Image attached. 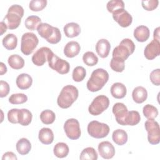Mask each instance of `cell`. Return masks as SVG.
Listing matches in <instances>:
<instances>
[{"label": "cell", "instance_id": "48", "mask_svg": "<svg viewBox=\"0 0 160 160\" xmlns=\"http://www.w3.org/2000/svg\"><path fill=\"white\" fill-rule=\"evenodd\" d=\"M0 28H1V35H2L6 31L8 27L3 21H1L0 22Z\"/></svg>", "mask_w": 160, "mask_h": 160}, {"label": "cell", "instance_id": "31", "mask_svg": "<svg viewBox=\"0 0 160 160\" xmlns=\"http://www.w3.org/2000/svg\"><path fill=\"white\" fill-rule=\"evenodd\" d=\"M141 120L140 114L137 111H128V114L125 119V126H135L138 124Z\"/></svg>", "mask_w": 160, "mask_h": 160}, {"label": "cell", "instance_id": "20", "mask_svg": "<svg viewBox=\"0 0 160 160\" xmlns=\"http://www.w3.org/2000/svg\"><path fill=\"white\" fill-rule=\"evenodd\" d=\"M16 83L18 88L22 90H25L31 86L32 79L28 74L22 73L17 77Z\"/></svg>", "mask_w": 160, "mask_h": 160}, {"label": "cell", "instance_id": "8", "mask_svg": "<svg viewBox=\"0 0 160 160\" xmlns=\"http://www.w3.org/2000/svg\"><path fill=\"white\" fill-rule=\"evenodd\" d=\"M48 65L52 69L56 71L59 74H65L69 72L70 65L68 61L61 59L52 51L48 58Z\"/></svg>", "mask_w": 160, "mask_h": 160}, {"label": "cell", "instance_id": "3", "mask_svg": "<svg viewBox=\"0 0 160 160\" xmlns=\"http://www.w3.org/2000/svg\"><path fill=\"white\" fill-rule=\"evenodd\" d=\"M23 16L24 9L22 7L18 4H14L9 8L8 13L2 21L6 24L8 29H15L20 25Z\"/></svg>", "mask_w": 160, "mask_h": 160}, {"label": "cell", "instance_id": "43", "mask_svg": "<svg viewBox=\"0 0 160 160\" xmlns=\"http://www.w3.org/2000/svg\"><path fill=\"white\" fill-rule=\"evenodd\" d=\"M18 112L19 109L16 108H14L9 110L8 112V121L12 124L18 123Z\"/></svg>", "mask_w": 160, "mask_h": 160}, {"label": "cell", "instance_id": "10", "mask_svg": "<svg viewBox=\"0 0 160 160\" xmlns=\"http://www.w3.org/2000/svg\"><path fill=\"white\" fill-rule=\"evenodd\" d=\"M148 132V140L151 144L156 145L160 142V129L159 124L154 119H148L144 123Z\"/></svg>", "mask_w": 160, "mask_h": 160}, {"label": "cell", "instance_id": "36", "mask_svg": "<svg viewBox=\"0 0 160 160\" xmlns=\"http://www.w3.org/2000/svg\"><path fill=\"white\" fill-rule=\"evenodd\" d=\"M124 61V60L119 58H112L110 62V67L113 71L118 72H121L124 71L125 68Z\"/></svg>", "mask_w": 160, "mask_h": 160}, {"label": "cell", "instance_id": "40", "mask_svg": "<svg viewBox=\"0 0 160 160\" xmlns=\"http://www.w3.org/2000/svg\"><path fill=\"white\" fill-rule=\"evenodd\" d=\"M28 101V97L23 93L12 94L9 98V102L12 104H21Z\"/></svg>", "mask_w": 160, "mask_h": 160}, {"label": "cell", "instance_id": "47", "mask_svg": "<svg viewBox=\"0 0 160 160\" xmlns=\"http://www.w3.org/2000/svg\"><path fill=\"white\" fill-rule=\"evenodd\" d=\"M6 72H7L6 66L2 62H1V63H0V75H3Z\"/></svg>", "mask_w": 160, "mask_h": 160}, {"label": "cell", "instance_id": "21", "mask_svg": "<svg viewBox=\"0 0 160 160\" xmlns=\"http://www.w3.org/2000/svg\"><path fill=\"white\" fill-rule=\"evenodd\" d=\"M110 91L111 94L114 98L122 99L126 95L127 89L125 85L122 83L115 82L112 85Z\"/></svg>", "mask_w": 160, "mask_h": 160}, {"label": "cell", "instance_id": "28", "mask_svg": "<svg viewBox=\"0 0 160 160\" xmlns=\"http://www.w3.org/2000/svg\"><path fill=\"white\" fill-rule=\"evenodd\" d=\"M3 46L8 50L14 49L18 44V38L13 34H8L6 35L2 41Z\"/></svg>", "mask_w": 160, "mask_h": 160}, {"label": "cell", "instance_id": "12", "mask_svg": "<svg viewBox=\"0 0 160 160\" xmlns=\"http://www.w3.org/2000/svg\"><path fill=\"white\" fill-rule=\"evenodd\" d=\"M114 20L122 28L129 26L132 21V16L124 9H118L112 13Z\"/></svg>", "mask_w": 160, "mask_h": 160}, {"label": "cell", "instance_id": "13", "mask_svg": "<svg viewBox=\"0 0 160 160\" xmlns=\"http://www.w3.org/2000/svg\"><path fill=\"white\" fill-rule=\"evenodd\" d=\"M51 52V49L48 47H42L38 49L32 56L31 59L33 64L37 66L44 65Z\"/></svg>", "mask_w": 160, "mask_h": 160}, {"label": "cell", "instance_id": "26", "mask_svg": "<svg viewBox=\"0 0 160 160\" xmlns=\"http://www.w3.org/2000/svg\"><path fill=\"white\" fill-rule=\"evenodd\" d=\"M128 138L127 132L124 130L121 129L115 130L112 134V141L119 146L125 144L128 141Z\"/></svg>", "mask_w": 160, "mask_h": 160}, {"label": "cell", "instance_id": "16", "mask_svg": "<svg viewBox=\"0 0 160 160\" xmlns=\"http://www.w3.org/2000/svg\"><path fill=\"white\" fill-rule=\"evenodd\" d=\"M98 152L102 158L109 159L114 156L115 149L110 142L102 141L98 145Z\"/></svg>", "mask_w": 160, "mask_h": 160}, {"label": "cell", "instance_id": "49", "mask_svg": "<svg viewBox=\"0 0 160 160\" xmlns=\"http://www.w3.org/2000/svg\"><path fill=\"white\" fill-rule=\"evenodd\" d=\"M159 29H160V28L158 27L156 29H154V34H153L154 39L158 41H159Z\"/></svg>", "mask_w": 160, "mask_h": 160}, {"label": "cell", "instance_id": "22", "mask_svg": "<svg viewBox=\"0 0 160 160\" xmlns=\"http://www.w3.org/2000/svg\"><path fill=\"white\" fill-rule=\"evenodd\" d=\"M132 97L135 102L138 104L142 103L148 98L147 90L142 86L136 87L132 91Z\"/></svg>", "mask_w": 160, "mask_h": 160}, {"label": "cell", "instance_id": "23", "mask_svg": "<svg viewBox=\"0 0 160 160\" xmlns=\"http://www.w3.org/2000/svg\"><path fill=\"white\" fill-rule=\"evenodd\" d=\"M38 138L44 144H50L54 141L52 131L48 128H43L39 131Z\"/></svg>", "mask_w": 160, "mask_h": 160}, {"label": "cell", "instance_id": "15", "mask_svg": "<svg viewBox=\"0 0 160 160\" xmlns=\"http://www.w3.org/2000/svg\"><path fill=\"white\" fill-rule=\"evenodd\" d=\"M112 110L116 122L120 125L125 126V119L128 114L127 107L122 102H117L113 106Z\"/></svg>", "mask_w": 160, "mask_h": 160}, {"label": "cell", "instance_id": "1", "mask_svg": "<svg viewBox=\"0 0 160 160\" xmlns=\"http://www.w3.org/2000/svg\"><path fill=\"white\" fill-rule=\"evenodd\" d=\"M109 74L102 68H98L92 71L87 82L88 89L91 92H96L101 89L108 81Z\"/></svg>", "mask_w": 160, "mask_h": 160}, {"label": "cell", "instance_id": "5", "mask_svg": "<svg viewBox=\"0 0 160 160\" xmlns=\"http://www.w3.org/2000/svg\"><path fill=\"white\" fill-rule=\"evenodd\" d=\"M135 50V44L133 41L128 38L122 39L119 44L116 46L112 51V58H119L126 60Z\"/></svg>", "mask_w": 160, "mask_h": 160}, {"label": "cell", "instance_id": "14", "mask_svg": "<svg viewBox=\"0 0 160 160\" xmlns=\"http://www.w3.org/2000/svg\"><path fill=\"white\" fill-rule=\"evenodd\" d=\"M145 58L148 60H152L160 54V42L158 40H152L145 47L144 51Z\"/></svg>", "mask_w": 160, "mask_h": 160}, {"label": "cell", "instance_id": "41", "mask_svg": "<svg viewBox=\"0 0 160 160\" xmlns=\"http://www.w3.org/2000/svg\"><path fill=\"white\" fill-rule=\"evenodd\" d=\"M47 5L46 0H32L29 2V8L32 11H42Z\"/></svg>", "mask_w": 160, "mask_h": 160}, {"label": "cell", "instance_id": "33", "mask_svg": "<svg viewBox=\"0 0 160 160\" xmlns=\"http://www.w3.org/2000/svg\"><path fill=\"white\" fill-rule=\"evenodd\" d=\"M79 159L81 160H97L98 153L93 148L88 147L82 151L79 156Z\"/></svg>", "mask_w": 160, "mask_h": 160}, {"label": "cell", "instance_id": "11", "mask_svg": "<svg viewBox=\"0 0 160 160\" xmlns=\"http://www.w3.org/2000/svg\"><path fill=\"white\" fill-rule=\"evenodd\" d=\"M64 130L67 137L70 139L76 140L81 136L79 122L76 119L71 118L66 120L64 124Z\"/></svg>", "mask_w": 160, "mask_h": 160}, {"label": "cell", "instance_id": "18", "mask_svg": "<svg viewBox=\"0 0 160 160\" xmlns=\"http://www.w3.org/2000/svg\"><path fill=\"white\" fill-rule=\"evenodd\" d=\"M81 50L79 44L76 41L68 42L64 48V54L68 58H71L77 56Z\"/></svg>", "mask_w": 160, "mask_h": 160}, {"label": "cell", "instance_id": "9", "mask_svg": "<svg viewBox=\"0 0 160 160\" xmlns=\"http://www.w3.org/2000/svg\"><path fill=\"white\" fill-rule=\"evenodd\" d=\"M109 105V98L104 95H99L93 99L88 108V111L91 115L98 116L107 109Z\"/></svg>", "mask_w": 160, "mask_h": 160}, {"label": "cell", "instance_id": "7", "mask_svg": "<svg viewBox=\"0 0 160 160\" xmlns=\"http://www.w3.org/2000/svg\"><path fill=\"white\" fill-rule=\"evenodd\" d=\"M88 134L92 138L101 139L106 137L109 132V127L108 124L98 121H91L87 128Z\"/></svg>", "mask_w": 160, "mask_h": 160}, {"label": "cell", "instance_id": "42", "mask_svg": "<svg viewBox=\"0 0 160 160\" xmlns=\"http://www.w3.org/2000/svg\"><path fill=\"white\" fill-rule=\"evenodd\" d=\"M159 1L158 0H145L141 1L142 8L146 11H153L158 6Z\"/></svg>", "mask_w": 160, "mask_h": 160}, {"label": "cell", "instance_id": "19", "mask_svg": "<svg viewBox=\"0 0 160 160\" xmlns=\"http://www.w3.org/2000/svg\"><path fill=\"white\" fill-rule=\"evenodd\" d=\"M133 35L138 42H145L149 38L150 31L147 26L141 25L134 29Z\"/></svg>", "mask_w": 160, "mask_h": 160}, {"label": "cell", "instance_id": "17", "mask_svg": "<svg viewBox=\"0 0 160 160\" xmlns=\"http://www.w3.org/2000/svg\"><path fill=\"white\" fill-rule=\"evenodd\" d=\"M111 49L109 42L106 39H99L96 44V51L101 58H105L109 55Z\"/></svg>", "mask_w": 160, "mask_h": 160}, {"label": "cell", "instance_id": "2", "mask_svg": "<svg viewBox=\"0 0 160 160\" xmlns=\"http://www.w3.org/2000/svg\"><path fill=\"white\" fill-rule=\"evenodd\" d=\"M79 91L72 85H67L62 88L57 99L58 105L62 109L69 108L78 99Z\"/></svg>", "mask_w": 160, "mask_h": 160}, {"label": "cell", "instance_id": "6", "mask_svg": "<svg viewBox=\"0 0 160 160\" xmlns=\"http://www.w3.org/2000/svg\"><path fill=\"white\" fill-rule=\"evenodd\" d=\"M39 43V39L33 32H26L21 37V51L26 56L30 55Z\"/></svg>", "mask_w": 160, "mask_h": 160}, {"label": "cell", "instance_id": "25", "mask_svg": "<svg viewBox=\"0 0 160 160\" xmlns=\"http://www.w3.org/2000/svg\"><path fill=\"white\" fill-rule=\"evenodd\" d=\"M18 152L21 155L28 154L31 149V144L30 141L26 138L20 139L16 145Z\"/></svg>", "mask_w": 160, "mask_h": 160}, {"label": "cell", "instance_id": "39", "mask_svg": "<svg viewBox=\"0 0 160 160\" xmlns=\"http://www.w3.org/2000/svg\"><path fill=\"white\" fill-rule=\"evenodd\" d=\"M108 12L112 13L118 9H124V3L122 0H111L108 1L106 5Z\"/></svg>", "mask_w": 160, "mask_h": 160}, {"label": "cell", "instance_id": "44", "mask_svg": "<svg viewBox=\"0 0 160 160\" xmlns=\"http://www.w3.org/2000/svg\"><path fill=\"white\" fill-rule=\"evenodd\" d=\"M149 78L151 82L156 85L159 86L160 85V69H156L153 70L149 75Z\"/></svg>", "mask_w": 160, "mask_h": 160}, {"label": "cell", "instance_id": "45", "mask_svg": "<svg viewBox=\"0 0 160 160\" xmlns=\"http://www.w3.org/2000/svg\"><path fill=\"white\" fill-rule=\"evenodd\" d=\"M9 90H10V87L9 84L4 81H0V97L4 98L7 96V95L9 92Z\"/></svg>", "mask_w": 160, "mask_h": 160}, {"label": "cell", "instance_id": "27", "mask_svg": "<svg viewBox=\"0 0 160 160\" xmlns=\"http://www.w3.org/2000/svg\"><path fill=\"white\" fill-rule=\"evenodd\" d=\"M32 118V113L27 109H19L18 123L22 126H28Z\"/></svg>", "mask_w": 160, "mask_h": 160}, {"label": "cell", "instance_id": "46", "mask_svg": "<svg viewBox=\"0 0 160 160\" xmlns=\"http://www.w3.org/2000/svg\"><path fill=\"white\" fill-rule=\"evenodd\" d=\"M17 159L16 154L11 151L5 152L2 157V160H17Z\"/></svg>", "mask_w": 160, "mask_h": 160}, {"label": "cell", "instance_id": "24", "mask_svg": "<svg viewBox=\"0 0 160 160\" xmlns=\"http://www.w3.org/2000/svg\"><path fill=\"white\" fill-rule=\"evenodd\" d=\"M64 32L68 38H72L78 36L81 32V28L78 23L69 22L66 24L63 28Z\"/></svg>", "mask_w": 160, "mask_h": 160}, {"label": "cell", "instance_id": "38", "mask_svg": "<svg viewBox=\"0 0 160 160\" xmlns=\"http://www.w3.org/2000/svg\"><path fill=\"white\" fill-rule=\"evenodd\" d=\"M86 76V71L82 66L76 67L72 71V78L76 82L82 81Z\"/></svg>", "mask_w": 160, "mask_h": 160}, {"label": "cell", "instance_id": "35", "mask_svg": "<svg viewBox=\"0 0 160 160\" xmlns=\"http://www.w3.org/2000/svg\"><path fill=\"white\" fill-rule=\"evenodd\" d=\"M142 112L148 119H154L158 115V109L151 104L145 105L143 107Z\"/></svg>", "mask_w": 160, "mask_h": 160}, {"label": "cell", "instance_id": "4", "mask_svg": "<svg viewBox=\"0 0 160 160\" xmlns=\"http://www.w3.org/2000/svg\"><path fill=\"white\" fill-rule=\"evenodd\" d=\"M37 31L40 36L44 38L50 44H55L61 41L60 30L48 23L41 22L37 28Z\"/></svg>", "mask_w": 160, "mask_h": 160}, {"label": "cell", "instance_id": "37", "mask_svg": "<svg viewBox=\"0 0 160 160\" xmlns=\"http://www.w3.org/2000/svg\"><path fill=\"white\" fill-rule=\"evenodd\" d=\"M82 60L85 64L88 66H94L98 62V58L93 52H86L82 56Z\"/></svg>", "mask_w": 160, "mask_h": 160}, {"label": "cell", "instance_id": "34", "mask_svg": "<svg viewBox=\"0 0 160 160\" xmlns=\"http://www.w3.org/2000/svg\"><path fill=\"white\" fill-rule=\"evenodd\" d=\"M40 119L42 123L45 124H51L54 122L56 119L55 113L49 109H46L41 112Z\"/></svg>", "mask_w": 160, "mask_h": 160}, {"label": "cell", "instance_id": "30", "mask_svg": "<svg viewBox=\"0 0 160 160\" xmlns=\"http://www.w3.org/2000/svg\"><path fill=\"white\" fill-rule=\"evenodd\" d=\"M69 149L68 146L64 142L57 143L53 149L54 155L59 158H64L68 155Z\"/></svg>", "mask_w": 160, "mask_h": 160}, {"label": "cell", "instance_id": "29", "mask_svg": "<svg viewBox=\"0 0 160 160\" xmlns=\"http://www.w3.org/2000/svg\"><path fill=\"white\" fill-rule=\"evenodd\" d=\"M9 66L14 69H22L24 66V60L18 54L11 55L8 59Z\"/></svg>", "mask_w": 160, "mask_h": 160}, {"label": "cell", "instance_id": "32", "mask_svg": "<svg viewBox=\"0 0 160 160\" xmlns=\"http://www.w3.org/2000/svg\"><path fill=\"white\" fill-rule=\"evenodd\" d=\"M41 23V19L37 16H29L24 21L26 28L31 31H34Z\"/></svg>", "mask_w": 160, "mask_h": 160}]
</instances>
